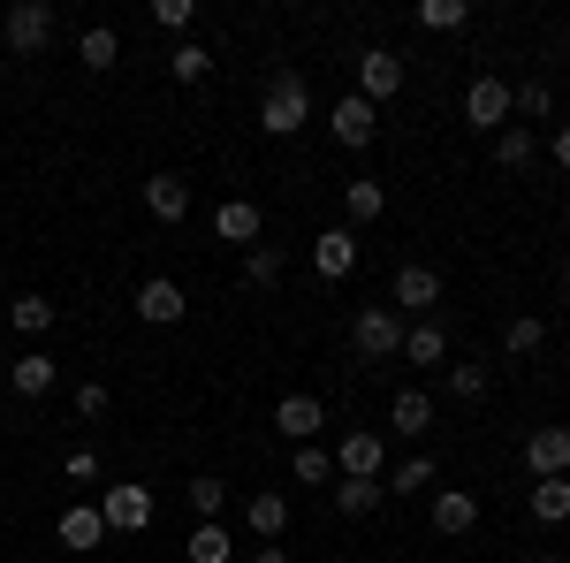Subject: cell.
<instances>
[{
  "label": "cell",
  "mask_w": 570,
  "mask_h": 563,
  "mask_svg": "<svg viewBox=\"0 0 570 563\" xmlns=\"http://www.w3.org/2000/svg\"><path fill=\"white\" fill-rule=\"evenodd\" d=\"M312 123V85L305 69H274L266 77V99H259V130L266 137H297Z\"/></svg>",
  "instance_id": "obj_1"
},
{
  "label": "cell",
  "mask_w": 570,
  "mask_h": 563,
  "mask_svg": "<svg viewBox=\"0 0 570 563\" xmlns=\"http://www.w3.org/2000/svg\"><path fill=\"white\" fill-rule=\"evenodd\" d=\"M53 23H61L53 0H8V8H0V39H8L16 61H39L46 46H53Z\"/></svg>",
  "instance_id": "obj_2"
},
{
  "label": "cell",
  "mask_w": 570,
  "mask_h": 563,
  "mask_svg": "<svg viewBox=\"0 0 570 563\" xmlns=\"http://www.w3.org/2000/svg\"><path fill=\"white\" fill-rule=\"evenodd\" d=\"M351 343H357V358H403V312L395 304H365L351 320Z\"/></svg>",
  "instance_id": "obj_3"
},
{
  "label": "cell",
  "mask_w": 570,
  "mask_h": 563,
  "mask_svg": "<svg viewBox=\"0 0 570 563\" xmlns=\"http://www.w3.org/2000/svg\"><path fill=\"white\" fill-rule=\"evenodd\" d=\"M510 115H518V107H510V85H502V77H472V85H464V123H472V130H510Z\"/></svg>",
  "instance_id": "obj_4"
},
{
  "label": "cell",
  "mask_w": 570,
  "mask_h": 563,
  "mask_svg": "<svg viewBox=\"0 0 570 563\" xmlns=\"http://www.w3.org/2000/svg\"><path fill=\"white\" fill-rule=\"evenodd\" d=\"M327 130H335V145H351V153H365V145L381 137V107L351 91V99H335V107H327Z\"/></svg>",
  "instance_id": "obj_5"
},
{
  "label": "cell",
  "mask_w": 570,
  "mask_h": 563,
  "mask_svg": "<svg viewBox=\"0 0 570 563\" xmlns=\"http://www.w3.org/2000/svg\"><path fill=\"white\" fill-rule=\"evenodd\" d=\"M395 91H403V54L365 46V54H357V99H373V107H381V99H395Z\"/></svg>",
  "instance_id": "obj_6"
},
{
  "label": "cell",
  "mask_w": 570,
  "mask_h": 563,
  "mask_svg": "<svg viewBox=\"0 0 570 563\" xmlns=\"http://www.w3.org/2000/svg\"><path fill=\"white\" fill-rule=\"evenodd\" d=\"M153 511H160V503H153V487H107V495H99L107 533H145V525H153Z\"/></svg>",
  "instance_id": "obj_7"
},
{
  "label": "cell",
  "mask_w": 570,
  "mask_h": 563,
  "mask_svg": "<svg viewBox=\"0 0 570 563\" xmlns=\"http://www.w3.org/2000/svg\"><path fill=\"white\" fill-rule=\"evenodd\" d=\"M389 473V441L381 434H343V449H335V479H381Z\"/></svg>",
  "instance_id": "obj_8"
},
{
  "label": "cell",
  "mask_w": 570,
  "mask_h": 563,
  "mask_svg": "<svg viewBox=\"0 0 570 563\" xmlns=\"http://www.w3.org/2000/svg\"><path fill=\"white\" fill-rule=\"evenodd\" d=\"M525 465H532V479H570V427H532Z\"/></svg>",
  "instance_id": "obj_9"
},
{
  "label": "cell",
  "mask_w": 570,
  "mask_h": 563,
  "mask_svg": "<svg viewBox=\"0 0 570 563\" xmlns=\"http://www.w3.org/2000/svg\"><path fill=\"white\" fill-rule=\"evenodd\" d=\"M389 304L395 312H419V320H426V304H441V274L434 266H395V282H389Z\"/></svg>",
  "instance_id": "obj_10"
},
{
  "label": "cell",
  "mask_w": 570,
  "mask_h": 563,
  "mask_svg": "<svg viewBox=\"0 0 570 563\" xmlns=\"http://www.w3.org/2000/svg\"><path fill=\"white\" fill-rule=\"evenodd\" d=\"M312 266H320L327 282H343V274L357 266V229H351V221H343V229H320V236H312Z\"/></svg>",
  "instance_id": "obj_11"
},
{
  "label": "cell",
  "mask_w": 570,
  "mask_h": 563,
  "mask_svg": "<svg viewBox=\"0 0 570 563\" xmlns=\"http://www.w3.org/2000/svg\"><path fill=\"white\" fill-rule=\"evenodd\" d=\"M183 312H190V304H183V282H168V274H153V282L137 290V320H145V328H176Z\"/></svg>",
  "instance_id": "obj_12"
},
{
  "label": "cell",
  "mask_w": 570,
  "mask_h": 563,
  "mask_svg": "<svg viewBox=\"0 0 570 563\" xmlns=\"http://www.w3.org/2000/svg\"><path fill=\"white\" fill-rule=\"evenodd\" d=\"M145 214H153V221H168V229H176V221L190 214V183H183L176 168L145 175Z\"/></svg>",
  "instance_id": "obj_13"
},
{
  "label": "cell",
  "mask_w": 570,
  "mask_h": 563,
  "mask_svg": "<svg viewBox=\"0 0 570 563\" xmlns=\"http://www.w3.org/2000/svg\"><path fill=\"white\" fill-rule=\"evenodd\" d=\"M214 229H220V244H244V252H252V244H259V229H266V214L252 206V198H220Z\"/></svg>",
  "instance_id": "obj_14"
},
{
  "label": "cell",
  "mask_w": 570,
  "mask_h": 563,
  "mask_svg": "<svg viewBox=\"0 0 570 563\" xmlns=\"http://www.w3.org/2000/svg\"><path fill=\"white\" fill-rule=\"evenodd\" d=\"M274 427L289 434V441H312V434L327 427V404H320V396H282V404H274Z\"/></svg>",
  "instance_id": "obj_15"
},
{
  "label": "cell",
  "mask_w": 570,
  "mask_h": 563,
  "mask_svg": "<svg viewBox=\"0 0 570 563\" xmlns=\"http://www.w3.org/2000/svg\"><path fill=\"white\" fill-rule=\"evenodd\" d=\"M244 525H252L259 541H282V525H289V495H282V487H259V495H244Z\"/></svg>",
  "instance_id": "obj_16"
},
{
  "label": "cell",
  "mask_w": 570,
  "mask_h": 563,
  "mask_svg": "<svg viewBox=\"0 0 570 563\" xmlns=\"http://www.w3.org/2000/svg\"><path fill=\"white\" fill-rule=\"evenodd\" d=\"M99 541H107L99 503H69V511H61V549H77V556H85V549H99Z\"/></svg>",
  "instance_id": "obj_17"
},
{
  "label": "cell",
  "mask_w": 570,
  "mask_h": 563,
  "mask_svg": "<svg viewBox=\"0 0 570 563\" xmlns=\"http://www.w3.org/2000/svg\"><path fill=\"white\" fill-rule=\"evenodd\" d=\"M53 381H61V366H53L46 350H23V358L8 366V389H16V396H46Z\"/></svg>",
  "instance_id": "obj_18"
},
{
  "label": "cell",
  "mask_w": 570,
  "mask_h": 563,
  "mask_svg": "<svg viewBox=\"0 0 570 563\" xmlns=\"http://www.w3.org/2000/svg\"><path fill=\"white\" fill-rule=\"evenodd\" d=\"M472 525H480V503H472L464 487H441V495H434V533L456 541V533H472Z\"/></svg>",
  "instance_id": "obj_19"
},
{
  "label": "cell",
  "mask_w": 570,
  "mask_h": 563,
  "mask_svg": "<svg viewBox=\"0 0 570 563\" xmlns=\"http://www.w3.org/2000/svg\"><path fill=\"white\" fill-rule=\"evenodd\" d=\"M389 427H395V434H426V427H434V396H426V389H395Z\"/></svg>",
  "instance_id": "obj_20"
},
{
  "label": "cell",
  "mask_w": 570,
  "mask_h": 563,
  "mask_svg": "<svg viewBox=\"0 0 570 563\" xmlns=\"http://www.w3.org/2000/svg\"><path fill=\"white\" fill-rule=\"evenodd\" d=\"M525 511H532L540 525H570V479H532Z\"/></svg>",
  "instance_id": "obj_21"
},
{
  "label": "cell",
  "mask_w": 570,
  "mask_h": 563,
  "mask_svg": "<svg viewBox=\"0 0 570 563\" xmlns=\"http://www.w3.org/2000/svg\"><path fill=\"white\" fill-rule=\"evenodd\" d=\"M381 503H389L381 479H335V511H343V518H373Z\"/></svg>",
  "instance_id": "obj_22"
},
{
  "label": "cell",
  "mask_w": 570,
  "mask_h": 563,
  "mask_svg": "<svg viewBox=\"0 0 570 563\" xmlns=\"http://www.w3.org/2000/svg\"><path fill=\"white\" fill-rule=\"evenodd\" d=\"M168 77H176V85H206V77H214V54L198 39H176L168 46Z\"/></svg>",
  "instance_id": "obj_23"
},
{
  "label": "cell",
  "mask_w": 570,
  "mask_h": 563,
  "mask_svg": "<svg viewBox=\"0 0 570 563\" xmlns=\"http://www.w3.org/2000/svg\"><path fill=\"white\" fill-rule=\"evenodd\" d=\"M494 161H502V168H510V175L540 168V137H532V130H518V123H510V130L494 137Z\"/></svg>",
  "instance_id": "obj_24"
},
{
  "label": "cell",
  "mask_w": 570,
  "mask_h": 563,
  "mask_svg": "<svg viewBox=\"0 0 570 563\" xmlns=\"http://www.w3.org/2000/svg\"><path fill=\"white\" fill-rule=\"evenodd\" d=\"M289 473H297V487H335V449H320V441H297Z\"/></svg>",
  "instance_id": "obj_25"
},
{
  "label": "cell",
  "mask_w": 570,
  "mask_h": 563,
  "mask_svg": "<svg viewBox=\"0 0 570 563\" xmlns=\"http://www.w3.org/2000/svg\"><path fill=\"white\" fill-rule=\"evenodd\" d=\"M403 358H411V366H441V358H449V336H441V320H419V328H403Z\"/></svg>",
  "instance_id": "obj_26"
},
{
  "label": "cell",
  "mask_w": 570,
  "mask_h": 563,
  "mask_svg": "<svg viewBox=\"0 0 570 563\" xmlns=\"http://www.w3.org/2000/svg\"><path fill=\"white\" fill-rule=\"evenodd\" d=\"M183 556H190V563H228V556H236V541H228V525H220V518H206L190 541H183Z\"/></svg>",
  "instance_id": "obj_27"
},
{
  "label": "cell",
  "mask_w": 570,
  "mask_h": 563,
  "mask_svg": "<svg viewBox=\"0 0 570 563\" xmlns=\"http://www.w3.org/2000/svg\"><path fill=\"white\" fill-rule=\"evenodd\" d=\"M343 214H351V229H357V221H381V214H389V191L357 175V183H343Z\"/></svg>",
  "instance_id": "obj_28"
},
{
  "label": "cell",
  "mask_w": 570,
  "mask_h": 563,
  "mask_svg": "<svg viewBox=\"0 0 570 563\" xmlns=\"http://www.w3.org/2000/svg\"><path fill=\"white\" fill-rule=\"evenodd\" d=\"M77 61H85V69H115V61H122V39H115L107 23H91L85 39H77Z\"/></svg>",
  "instance_id": "obj_29"
},
{
  "label": "cell",
  "mask_w": 570,
  "mask_h": 563,
  "mask_svg": "<svg viewBox=\"0 0 570 563\" xmlns=\"http://www.w3.org/2000/svg\"><path fill=\"white\" fill-rule=\"evenodd\" d=\"M419 31H464L472 23V8L464 0H419V16H411Z\"/></svg>",
  "instance_id": "obj_30"
},
{
  "label": "cell",
  "mask_w": 570,
  "mask_h": 563,
  "mask_svg": "<svg viewBox=\"0 0 570 563\" xmlns=\"http://www.w3.org/2000/svg\"><path fill=\"white\" fill-rule=\"evenodd\" d=\"M381 487H389V495H426V487H434V457H403Z\"/></svg>",
  "instance_id": "obj_31"
},
{
  "label": "cell",
  "mask_w": 570,
  "mask_h": 563,
  "mask_svg": "<svg viewBox=\"0 0 570 563\" xmlns=\"http://www.w3.org/2000/svg\"><path fill=\"white\" fill-rule=\"evenodd\" d=\"M8 320H16L23 336H46V328H53V298H39V290H23V298L8 304Z\"/></svg>",
  "instance_id": "obj_32"
},
{
  "label": "cell",
  "mask_w": 570,
  "mask_h": 563,
  "mask_svg": "<svg viewBox=\"0 0 570 563\" xmlns=\"http://www.w3.org/2000/svg\"><path fill=\"white\" fill-rule=\"evenodd\" d=\"M190 511H198V525H206V518H220V511H228V479L198 473V479H190Z\"/></svg>",
  "instance_id": "obj_33"
},
{
  "label": "cell",
  "mask_w": 570,
  "mask_h": 563,
  "mask_svg": "<svg viewBox=\"0 0 570 563\" xmlns=\"http://www.w3.org/2000/svg\"><path fill=\"white\" fill-rule=\"evenodd\" d=\"M244 282H252V290H274V282H282V252H274V244H252V252H244Z\"/></svg>",
  "instance_id": "obj_34"
},
{
  "label": "cell",
  "mask_w": 570,
  "mask_h": 563,
  "mask_svg": "<svg viewBox=\"0 0 570 563\" xmlns=\"http://www.w3.org/2000/svg\"><path fill=\"white\" fill-rule=\"evenodd\" d=\"M540 343H548V320H532V312H525V320H510V328H502V350H510V358H532Z\"/></svg>",
  "instance_id": "obj_35"
},
{
  "label": "cell",
  "mask_w": 570,
  "mask_h": 563,
  "mask_svg": "<svg viewBox=\"0 0 570 563\" xmlns=\"http://www.w3.org/2000/svg\"><path fill=\"white\" fill-rule=\"evenodd\" d=\"M153 23H160V31H183V39H190V23H198V0H153Z\"/></svg>",
  "instance_id": "obj_36"
},
{
  "label": "cell",
  "mask_w": 570,
  "mask_h": 563,
  "mask_svg": "<svg viewBox=\"0 0 570 563\" xmlns=\"http://www.w3.org/2000/svg\"><path fill=\"white\" fill-rule=\"evenodd\" d=\"M449 389L464 396V404H480V396H487V358H480V366H449Z\"/></svg>",
  "instance_id": "obj_37"
},
{
  "label": "cell",
  "mask_w": 570,
  "mask_h": 563,
  "mask_svg": "<svg viewBox=\"0 0 570 563\" xmlns=\"http://www.w3.org/2000/svg\"><path fill=\"white\" fill-rule=\"evenodd\" d=\"M107 411H115V396L99 389V381H85V389H77V419H107Z\"/></svg>",
  "instance_id": "obj_38"
},
{
  "label": "cell",
  "mask_w": 570,
  "mask_h": 563,
  "mask_svg": "<svg viewBox=\"0 0 570 563\" xmlns=\"http://www.w3.org/2000/svg\"><path fill=\"white\" fill-rule=\"evenodd\" d=\"M61 473L77 479V487H91V479H99V457H91V449H69V465H61Z\"/></svg>",
  "instance_id": "obj_39"
},
{
  "label": "cell",
  "mask_w": 570,
  "mask_h": 563,
  "mask_svg": "<svg viewBox=\"0 0 570 563\" xmlns=\"http://www.w3.org/2000/svg\"><path fill=\"white\" fill-rule=\"evenodd\" d=\"M548 161H556V168H570V123L556 137H548Z\"/></svg>",
  "instance_id": "obj_40"
},
{
  "label": "cell",
  "mask_w": 570,
  "mask_h": 563,
  "mask_svg": "<svg viewBox=\"0 0 570 563\" xmlns=\"http://www.w3.org/2000/svg\"><path fill=\"white\" fill-rule=\"evenodd\" d=\"M252 563H289V549H252Z\"/></svg>",
  "instance_id": "obj_41"
},
{
  "label": "cell",
  "mask_w": 570,
  "mask_h": 563,
  "mask_svg": "<svg viewBox=\"0 0 570 563\" xmlns=\"http://www.w3.org/2000/svg\"><path fill=\"white\" fill-rule=\"evenodd\" d=\"M532 563H563V556H532Z\"/></svg>",
  "instance_id": "obj_42"
},
{
  "label": "cell",
  "mask_w": 570,
  "mask_h": 563,
  "mask_svg": "<svg viewBox=\"0 0 570 563\" xmlns=\"http://www.w3.org/2000/svg\"><path fill=\"white\" fill-rule=\"evenodd\" d=\"M563 61H570V31H563Z\"/></svg>",
  "instance_id": "obj_43"
},
{
  "label": "cell",
  "mask_w": 570,
  "mask_h": 563,
  "mask_svg": "<svg viewBox=\"0 0 570 563\" xmlns=\"http://www.w3.org/2000/svg\"><path fill=\"white\" fill-rule=\"evenodd\" d=\"M563 290H570V260H563Z\"/></svg>",
  "instance_id": "obj_44"
},
{
  "label": "cell",
  "mask_w": 570,
  "mask_h": 563,
  "mask_svg": "<svg viewBox=\"0 0 570 563\" xmlns=\"http://www.w3.org/2000/svg\"><path fill=\"white\" fill-rule=\"evenodd\" d=\"M563 221H570V206H563Z\"/></svg>",
  "instance_id": "obj_45"
}]
</instances>
